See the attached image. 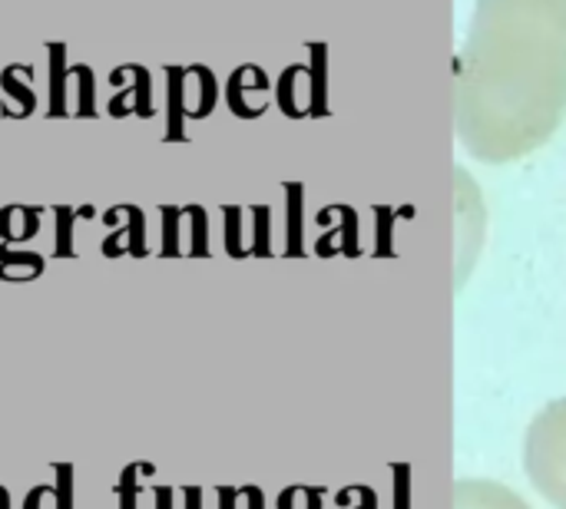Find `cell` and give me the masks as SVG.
I'll return each instance as SVG.
<instances>
[{"label": "cell", "instance_id": "cell-1", "mask_svg": "<svg viewBox=\"0 0 566 509\" xmlns=\"http://www.w3.org/2000/svg\"><path fill=\"white\" fill-rule=\"evenodd\" d=\"M566 116V0H478L454 73V129L481 162L541 149Z\"/></svg>", "mask_w": 566, "mask_h": 509}, {"label": "cell", "instance_id": "cell-2", "mask_svg": "<svg viewBox=\"0 0 566 509\" xmlns=\"http://www.w3.org/2000/svg\"><path fill=\"white\" fill-rule=\"evenodd\" d=\"M524 470L534 490L560 509L566 497V397L551 401L527 427Z\"/></svg>", "mask_w": 566, "mask_h": 509}, {"label": "cell", "instance_id": "cell-3", "mask_svg": "<svg viewBox=\"0 0 566 509\" xmlns=\"http://www.w3.org/2000/svg\"><path fill=\"white\" fill-rule=\"evenodd\" d=\"M109 83L116 86V96L109 99V116L123 119V116H139L149 119L153 109V76L143 63H123L109 73Z\"/></svg>", "mask_w": 566, "mask_h": 509}, {"label": "cell", "instance_id": "cell-4", "mask_svg": "<svg viewBox=\"0 0 566 509\" xmlns=\"http://www.w3.org/2000/svg\"><path fill=\"white\" fill-rule=\"evenodd\" d=\"M106 229H113L99 252L106 258H119V255H133V258H143L146 255V215L143 209L136 205H113L106 215H103Z\"/></svg>", "mask_w": 566, "mask_h": 509}, {"label": "cell", "instance_id": "cell-5", "mask_svg": "<svg viewBox=\"0 0 566 509\" xmlns=\"http://www.w3.org/2000/svg\"><path fill=\"white\" fill-rule=\"evenodd\" d=\"M33 66L30 63H10L0 70V116L7 119H27L36 109V93L30 86Z\"/></svg>", "mask_w": 566, "mask_h": 509}, {"label": "cell", "instance_id": "cell-6", "mask_svg": "<svg viewBox=\"0 0 566 509\" xmlns=\"http://www.w3.org/2000/svg\"><path fill=\"white\" fill-rule=\"evenodd\" d=\"M454 509H531V503L497 480H458Z\"/></svg>", "mask_w": 566, "mask_h": 509}, {"label": "cell", "instance_id": "cell-7", "mask_svg": "<svg viewBox=\"0 0 566 509\" xmlns=\"http://www.w3.org/2000/svg\"><path fill=\"white\" fill-rule=\"evenodd\" d=\"M182 99H186V119H206L216 106V76L209 66H189L182 70Z\"/></svg>", "mask_w": 566, "mask_h": 509}, {"label": "cell", "instance_id": "cell-8", "mask_svg": "<svg viewBox=\"0 0 566 509\" xmlns=\"http://www.w3.org/2000/svg\"><path fill=\"white\" fill-rule=\"evenodd\" d=\"M43 209L36 205H7L0 209V238L3 245H23L40 232Z\"/></svg>", "mask_w": 566, "mask_h": 509}, {"label": "cell", "instance_id": "cell-9", "mask_svg": "<svg viewBox=\"0 0 566 509\" xmlns=\"http://www.w3.org/2000/svg\"><path fill=\"white\" fill-rule=\"evenodd\" d=\"M66 106L70 116H96V76L86 63H70Z\"/></svg>", "mask_w": 566, "mask_h": 509}, {"label": "cell", "instance_id": "cell-10", "mask_svg": "<svg viewBox=\"0 0 566 509\" xmlns=\"http://www.w3.org/2000/svg\"><path fill=\"white\" fill-rule=\"evenodd\" d=\"M46 60H50V106H46V116H70V106H66V83H70L66 43H46Z\"/></svg>", "mask_w": 566, "mask_h": 509}, {"label": "cell", "instance_id": "cell-11", "mask_svg": "<svg viewBox=\"0 0 566 509\" xmlns=\"http://www.w3.org/2000/svg\"><path fill=\"white\" fill-rule=\"evenodd\" d=\"M43 255L40 252H17L10 245H0V278L3 282H33L43 275Z\"/></svg>", "mask_w": 566, "mask_h": 509}, {"label": "cell", "instance_id": "cell-12", "mask_svg": "<svg viewBox=\"0 0 566 509\" xmlns=\"http://www.w3.org/2000/svg\"><path fill=\"white\" fill-rule=\"evenodd\" d=\"M53 219H56V245H53V255L56 258H73L76 255V219H93V209L83 205V209H73V205H56L53 209Z\"/></svg>", "mask_w": 566, "mask_h": 509}, {"label": "cell", "instance_id": "cell-13", "mask_svg": "<svg viewBox=\"0 0 566 509\" xmlns=\"http://www.w3.org/2000/svg\"><path fill=\"white\" fill-rule=\"evenodd\" d=\"M169 83V129L166 139H182V119H186V99H182V66H166Z\"/></svg>", "mask_w": 566, "mask_h": 509}, {"label": "cell", "instance_id": "cell-14", "mask_svg": "<svg viewBox=\"0 0 566 509\" xmlns=\"http://www.w3.org/2000/svg\"><path fill=\"white\" fill-rule=\"evenodd\" d=\"M153 474V467L149 464H129L123 474H119V480H116V503L119 509H136L139 503V490H143V480Z\"/></svg>", "mask_w": 566, "mask_h": 509}, {"label": "cell", "instance_id": "cell-15", "mask_svg": "<svg viewBox=\"0 0 566 509\" xmlns=\"http://www.w3.org/2000/svg\"><path fill=\"white\" fill-rule=\"evenodd\" d=\"M56 480H53V490H56V507L60 509H76V474L70 464H56L53 467Z\"/></svg>", "mask_w": 566, "mask_h": 509}, {"label": "cell", "instance_id": "cell-16", "mask_svg": "<svg viewBox=\"0 0 566 509\" xmlns=\"http://www.w3.org/2000/svg\"><path fill=\"white\" fill-rule=\"evenodd\" d=\"M23 509H60L56 507V490H53V484H36V487L27 494Z\"/></svg>", "mask_w": 566, "mask_h": 509}, {"label": "cell", "instance_id": "cell-17", "mask_svg": "<svg viewBox=\"0 0 566 509\" xmlns=\"http://www.w3.org/2000/svg\"><path fill=\"white\" fill-rule=\"evenodd\" d=\"M159 509H172V490H159Z\"/></svg>", "mask_w": 566, "mask_h": 509}, {"label": "cell", "instance_id": "cell-18", "mask_svg": "<svg viewBox=\"0 0 566 509\" xmlns=\"http://www.w3.org/2000/svg\"><path fill=\"white\" fill-rule=\"evenodd\" d=\"M0 509H10V494H7V487H0Z\"/></svg>", "mask_w": 566, "mask_h": 509}, {"label": "cell", "instance_id": "cell-19", "mask_svg": "<svg viewBox=\"0 0 566 509\" xmlns=\"http://www.w3.org/2000/svg\"><path fill=\"white\" fill-rule=\"evenodd\" d=\"M560 509H566V497H564V503H560Z\"/></svg>", "mask_w": 566, "mask_h": 509}]
</instances>
